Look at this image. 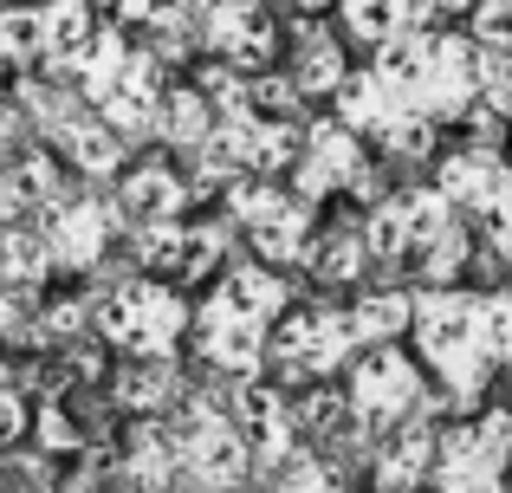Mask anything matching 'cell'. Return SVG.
I'll return each instance as SVG.
<instances>
[{
  "label": "cell",
  "mask_w": 512,
  "mask_h": 493,
  "mask_svg": "<svg viewBox=\"0 0 512 493\" xmlns=\"http://www.w3.org/2000/svg\"><path fill=\"white\" fill-rule=\"evenodd\" d=\"M286 312H292V286L279 266L266 260L227 266L208 286V299L195 305V357L221 377H260Z\"/></svg>",
  "instance_id": "obj_1"
},
{
  "label": "cell",
  "mask_w": 512,
  "mask_h": 493,
  "mask_svg": "<svg viewBox=\"0 0 512 493\" xmlns=\"http://www.w3.org/2000/svg\"><path fill=\"white\" fill-rule=\"evenodd\" d=\"M370 65L389 78L402 111L428 117L435 130L461 124V117L487 98V46H480L474 33H454V26H428V33H409V26H402L396 39L376 46Z\"/></svg>",
  "instance_id": "obj_2"
},
{
  "label": "cell",
  "mask_w": 512,
  "mask_h": 493,
  "mask_svg": "<svg viewBox=\"0 0 512 493\" xmlns=\"http://www.w3.org/2000/svg\"><path fill=\"white\" fill-rule=\"evenodd\" d=\"M415 357L448 390V403L461 416H474L493 390V370H506L487 331V292H461V286L415 292Z\"/></svg>",
  "instance_id": "obj_3"
},
{
  "label": "cell",
  "mask_w": 512,
  "mask_h": 493,
  "mask_svg": "<svg viewBox=\"0 0 512 493\" xmlns=\"http://www.w3.org/2000/svg\"><path fill=\"white\" fill-rule=\"evenodd\" d=\"M98 338L117 357H175V344L195 331V305L156 273H124L117 286H91Z\"/></svg>",
  "instance_id": "obj_4"
},
{
  "label": "cell",
  "mask_w": 512,
  "mask_h": 493,
  "mask_svg": "<svg viewBox=\"0 0 512 493\" xmlns=\"http://www.w3.org/2000/svg\"><path fill=\"white\" fill-rule=\"evenodd\" d=\"M221 202H227V221L247 234L253 260L279 266V273L318 260V241H325L318 234V202H305L299 189H279L273 176H240Z\"/></svg>",
  "instance_id": "obj_5"
},
{
  "label": "cell",
  "mask_w": 512,
  "mask_h": 493,
  "mask_svg": "<svg viewBox=\"0 0 512 493\" xmlns=\"http://www.w3.org/2000/svg\"><path fill=\"white\" fill-rule=\"evenodd\" d=\"M454 221H461V208H454L435 182H422V189L409 182V189L383 195V202L370 208L363 241H370V260L383 266V273H402V266H422V253L435 247Z\"/></svg>",
  "instance_id": "obj_6"
},
{
  "label": "cell",
  "mask_w": 512,
  "mask_h": 493,
  "mask_svg": "<svg viewBox=\"0 0 512 493\" xmlns=\"http://www.w3.org/2000/svg\"><path fill=\"white\" fill-rule=\"evenodd\" d=\"M292 189L305 195V202H331V195H357V202H383V176H376L370 150H363V137L338 117H318L312 130H305V150L299 163H292Z\"/></svg>",
  "instance_id": "obj_7"
},
{
  "label": "cell",
  "mask_w": 512,
  "mask_h": 493,
  "mask_svg": "<svg viewBox=\"0 0 512 493\" xmlns=\"http://www.w3.org/2000/svg\"><path fill=\"white\" fill-rule=\"evenodd\" d=\"M357 351H363V338L350 325V305H299L273 331V364L286 383L331 377V370L357 364Z\"/></svg>",
  "instance_id": "obj_8"
},
{
  "label": "cell",
  "mask_w": 512,
  "mask_h": 493,
  "mask_svg": "<svg viewBox=\"0 0 512 493\" xmlns=\"http://www.w3.org/2000/svg\"><path fill=\"white\" fill-rule=\"evenodd\" d=\"M350 416L363 422L370 435H389L396 422H409L415 409H422L428 383L422 370H415V357L402 351V344H370V351H357V364H350Z\"/></svg>",
  "instance_id": "obj_9"
},
{
  "label": "cell",
  "mask_w": 512,
  "mask_h": 493,
  "mask_svg": "<svg viewBox=\"0 0 512 493\" xmlns=\"http://www.w3.org/2000/svg\"><path fill=\"white\" fill-rule=\"evenodd\" d=\"M188 20H195L201 52L240 65V72H273V59L286 52V33L266 0H195Z\"/></svg>",
  "instance_id": "obj_10"
},
{
  "label": "cell",
  "mask_w": 512,
  "mask_h": 493,
  "mask_svg": "<svg viewBox=\"0 0 512 493\" xmlns=\"http://www.w3.org/2000/svg\"><path fill=\"white\" fill-rule=\"evenodd\" d=\"M175 442H182V474L195 487L214 493V487H240V481H247L253 442H247V429L234 422V409H214L208 396H188Z\"/></svg>",
  "instance_id": "obj_11"
},
{
  "label": "cell",
  "mask_w": 512,
  "mask_h": 493,
  "mask_svg": "<svg viewBox=\"0 0 512 493\" xmlns=\"http://www.w3.org/2000/svg\"><path fill=\"white\" fill-rule=\"evenodd\" d=\"M506 461H512V409H487L480 422L441 429L435 487L441 493H500Z\"/></svg>",
  "instance_id": "obj_12"
},
{
  "label": "cell",
  "mask_w": 512,
  "mask_h": 493,
  "mask_svg": "<svg viewBox=\"0 0 512 493\" xmlns=\"http://www.w3.org/2000/svg\"><path fill=\"white\" fill-rule=\"evenodd\" d=\"M163 98H169V59H156L150 46H130V59L117 65L104 85L85 91L91 111H104L130 143L156 137V117H163Z\"/></svg>",
  "instance_id": "obj_13"
},
{
  "label": "cell",
  "mask_w": 512,
  "mask_h": 493,
  "mask_svg": "<svg viewBox=\"0 0 512 493\" xmlns=\"http://www.w3.org/2000/svg\"><path fill=\"white\" fill-rule=\"evenodd\" d=\"M39 228H46L52 253H59V273L91 279L104 260H111V241H117V234H130V221L117 215V202L78 189L72 202H59L52 215H39Z\"/></svg>",
  "instance_id": "obj_14"
},
{
  "label": "cell",
  "mask_w": 512,
  "mask_h": 493,
  "mask_svg": "<svg viewBox=\"0 0 512 493\" xmlns=\"http://www.w3.org/2000/svg\"><path fill=\"white\" fill-rule=\"evenodd\" d=\"M221 253H227V228H208V221H163V228L130 234V266L169 279V286L208 279V266H221Z\"/></svg>",
  "instance_id": "obj_15"
},
{
  "label": "cell",
  "mask_w": 512,
  "mask_h": 493,
  "mask_svg": "<svg viewBox=\"0 0 512 493\" xmlns=\"http://www.w3.org/2000/svg\"><path fill=\"white\" fill-rule=\"evenodd\" d=\"M214 143H221L247 176H279V169L299 163L305 124L299 117H266V111H227L221 124H214Z\"/></svg>",
  "instance_id": "obj_16"
},
{
  "label": "cell",
  "mask_w": 512,
  "mask_h": 493,
  "mask_svg": "<svg viewBox=\"0 0 512 493\" xmlns=\"http://www.w3.org/2000/svg\"><path fill=\"white\" fill-rule=\"evenodd\" d=\"M435 189L448 195L467 221H480V228H487V221L512 202V163H506L500 150L467 143V150H454V156H441V163H435Z\"/></svg>",
  "instance_id": "obj_17"
},
{
  "label": "cell",
  "mask_w": 512,
  "mask_h": 493,
  "mask_svg": "<svg viewBox=\"0 0 512 493\" xmlns=\"http://www.w3.org/2000/svg\"><path fill=\"white\" fill-rule=\"evenodd\" d=\"M46 143L78 169V176H91V182H117L130 169V137L104 111H91V104H78L59 130H46Z\"/></svg>",
  "instance_id": "obj_18"
},
{
  "label": "cell",
  "mask_w": 512,
  "mask_h": 493,
  "mask_svg": "<svg viewBox=\"0 0 512 493\" xmlns=\"http://www.w3.org/2000/svg\"><path fill=\"white\" fill-rule=\"evenodd\" d=\"M117 215L130 221V234L137 228H163V221H182V208L195 202V189H188V176L175 163H130L124 176H117Z\"/></svg>",
  "instance_id": "obj_19"
},
{
  "label": "cell",
  "mask_w": 512,
  "mask_h": 493,
  "mask_svg": "<svg viewBox=\"0 0 512 493\" xmlns=\"http://www.w3.org/2000/svg\"><path fill=\"white\" fill-rule=\"evenodd\" d=\"M72 195H78V189L65 182V169H59V156H52V143L7 156V182H0V208H7V221L52 215V208L72 202Z\"/></svg>",
  "instance_id": "obj_20"
},
{
  "label": "cell",
  "mask_w": 512,
  "mask_h": 493,
  "mask_svg": "<svg viewBox=\"0 0 512 493\" xmlns=\"http://www.w3.org/2000/svg\"><path fill=\"white\" fill-rule=\"evenodd\" d=\"M435 461H441V429H435V416L415 409V416L396 422L389 442L376 448V493H415L422 474H435Z\"/></svg>",
  "instance_id": "obj_21"
},
{
  "label": "cell",
  "mask_w": 512,
  "mask_h": 493,
  "mask_svg": "<svg viewBox=\"0 0 512 493\" xmlns=\"http://www.w3.org/2000/svg\"><path fill=\"white\" fill-rule=\"evenodd\" d=\"M286 72H292V85H299L305 98H338V85L350 78L338 33H331V26H318V13H305V20L292 26V39H286Z\"/></svg>",
  "instance_id": "obj_22"
},
{
  "label": "cell",
  "mask_w": 512,
  "mask_h": 493,
  "mask_svg": "<svg viewBox=\"0 0 512 493\" xmlns=\"http://www.w3.org/2000/svg\"><path fill=\"white\" fill-rule=\"evenodd\" d=\"M182 396V364L175 357H124L111 377V403L124 416H163Z\"/></svg>",
  "instance_id": "obj_23"
},
{
  "label": "cell",
  "mask_w": 512,
  "mask_h": 493,
  "mask_svg": "<svg viewBox=\"0 0 512 493\" xmlns=\"http://www.w3.org/2000/svg\"><path fill=\"white\" fill-rule=\"evenodd\" d=\"M350 325H357V338H363V351L370 344H396L402 331H415V292L402 286H363L357 299H350Z\"/></svg>",
  "instance_id": "obj_24"
},
{
  "label": "cell",
  "mask_w": 512,
  "mask_h": 493,
  "mask_svg": "<svg viewBox=\"0 0 512 493\" xmlns=\"http://www.w3.org/2000/svg\"><path fill=\"white\" fill-rule=\"evenodd\" d=\"M214 104H208V91L201 85H169V98H163V117H156V143L163 150H201V143L214 137Z\"/></svg>",
  "instance_id": "obj_25"
},
{
  "label": "cell",
  "mask_w": 512,
  "mask_h": 493,
  "mask_svg": "<svg viewBox=\"0 0 512 493\" xmlns=\"http://www.w3.org/2000/svg\"><path fill=\"white\" fill-rule=\"evenodd\" d=\"M0 46H7L13 78L46 65V0H13V7L0 13Z\"/></svg>",
  "instance_id": "obj_26"
},
{
  "label": "cell",
  "mask_w": 512,
  "mask_h": 493,
  "mask_svg": "<svg viewBox=\"0 0 512 493\" xmlns=\"http://www.w3.org/2000/svg\"><path fill=\"white\" fill-rule=\"evenodd\" d=\"M7 286H46L52 273H59V253H52L46 228H33V221H7Z\"/></svg>",
  "instance_id": "obj_27"
},
{
  "label": "cell",
  "mask_w": 512,
  "mask_h": 493,
  "mask_svg": "<svg viewBox=\"0 0 512 493\" xmlns=\"http://www.w3.org/2000/svg\"><path fill=\"white\" fill-rule=\"evenodd\" d=\"M363 266H376L370 260V241H363V221H344V228H331L325 241H318L312 279H325V286H357Z\"/></svg>",
  "instance_id": "obj_28"
},
{
  "label": "cell",
  "mask_w": 512,
  "mask_h": 493,
  "mask_svg": "<svg viewBox=\"0 0 512 493\" xmlns=\"http://www.w3.org/2000/svg\"><path fill=\"white\" fill-rule=\"evenodd\" d=\"M467 260H474V234H467V215L454 221L448 234H441L435 247L422 253V266H415V279H422V286H454V279L467 273Z\"/></svg>",
  "instance_id": "obj_29"
},
{
  "label": "cell",
  "mask_w": 512,
  "mask_h": 493,
  "mask_svg": "<svg viewBox=\"0 0 512 493\" xmlns=\"http://www.w3.org/2000/svg\"><path fill=\"white\" fill-rule=\"evenodd\" d=\"M338 26L344 39H357V46H383V39H396V0H338Z\"/></svg>",
  "instance_id": "obj_30"
},
{
  "label": "cell",
  "mask_w": 512,
  "mask_h": 493,
  "mask_svg": "<svg viewBox=\"0 0 512 493\" xmlns=\"http://www.w3.org/2000/svg\"><path fill=\"white\" fill-rule=\"evenodd\" d=\"M279 493H344V487H338V468H331V461H318L312 448H299V455L279 468Z\"/></svg>",
  "instance_id": "obj_31"
},
{
  "label": "cell",
  "mask_w": 512,
  "mask_h": 493,
  "mask_svg": "<svg viewBox=\"0 0 512 493\" xmlns=\"http://www.w3.org/2000/svg\"><path fill=\"white\" fill-rule=\"evenodd\" d=\"M467 33H474L487 52H512V0H474Z\"/></svg>",
  "instance_id": "obj_32"
},
{
  "label": "cell",
  "mask_w": 512,
  "mask_h": 493,
  "mask_svg": "<svg viewBox=\"0 0 512 493\" xmlns=\"http://www.w3.org/2000/svg\"><path fill=\"white\" fill-rule=\"evenodd\" d=\"M33 429H39V448H46V455H72V448L85 442V435H78V422L59 409V396H46V403H39V422H33Z\"/></svg>",
  "instance_id": "obj_33"
},
{
  "label": "cell",
  "mask_w": 512,
  "mask_h": 493,
  "mask_svg": "<svg viewBox=\"0 0 512 493\" xmlns=\"http://www.w3.org/2000/svg\"><path fill=\"white\" fill-rule=\"evenodd\" d=\"M454 13H474V0H396V26H409V33H428Z\"/></svg>",
  "instance_id": "obj_34"
},
{
  "label": "cell",
  "mask_w": 512,
  "mask_h": 493,
  "mask_svg": "<svg viewBox=\"0 0 512 493\" xmlns=\"http://www.w3.org/2000/svg\"><path fill=\"white\" fill-rule=\"evenodd\" d=\"M487 331H493V351H500V364L512 370V286H493V292H487Z\"/></svg>",
  "instance_id": "obj_35"
},
{
  "label": "cell",
  "mask_w": 512,
  "mask_h": 493,
  "mask_svg": "<svg viewBox=\"0 0 512 493\" xmlns=\"http://www.w3.org/2000/svg\"><path fill=\"white\" fill-rule=\"evenodd\" d=\"M487 104L512 117V52H487Z\"/></svg>",
  "instance_id": "obj_36"
},
{
  "label": "cell",
  "mask_w": 512,
  "mask_h": 493,
  "mask_svg": "<svg viewBox=\"0 0 512 493\" xmlns=\"http://www.w3.org/2000/svg\"><path fill=\"white\" fill-rule=\"evenodd\" d=\"M7 442H26V396H20V383L7 390Z\"/></svg>",
  "instance_id": "obj_37"
},
{
  "label": "cell",
  "mask_w": 512,
  "mask_h": 493,
  "mask_svg": "<svg viewBox=\"0 0 512 493\" xmlns=\"http://www.w3.org/2000/svg\"><path fill=\"white\" fill-rule=\"evenodd\" d=\"M273 7H286V13H325V7H338V0H273Z\"/></svg>",
  "instance_id": "obj_38"
}]
</instances>
